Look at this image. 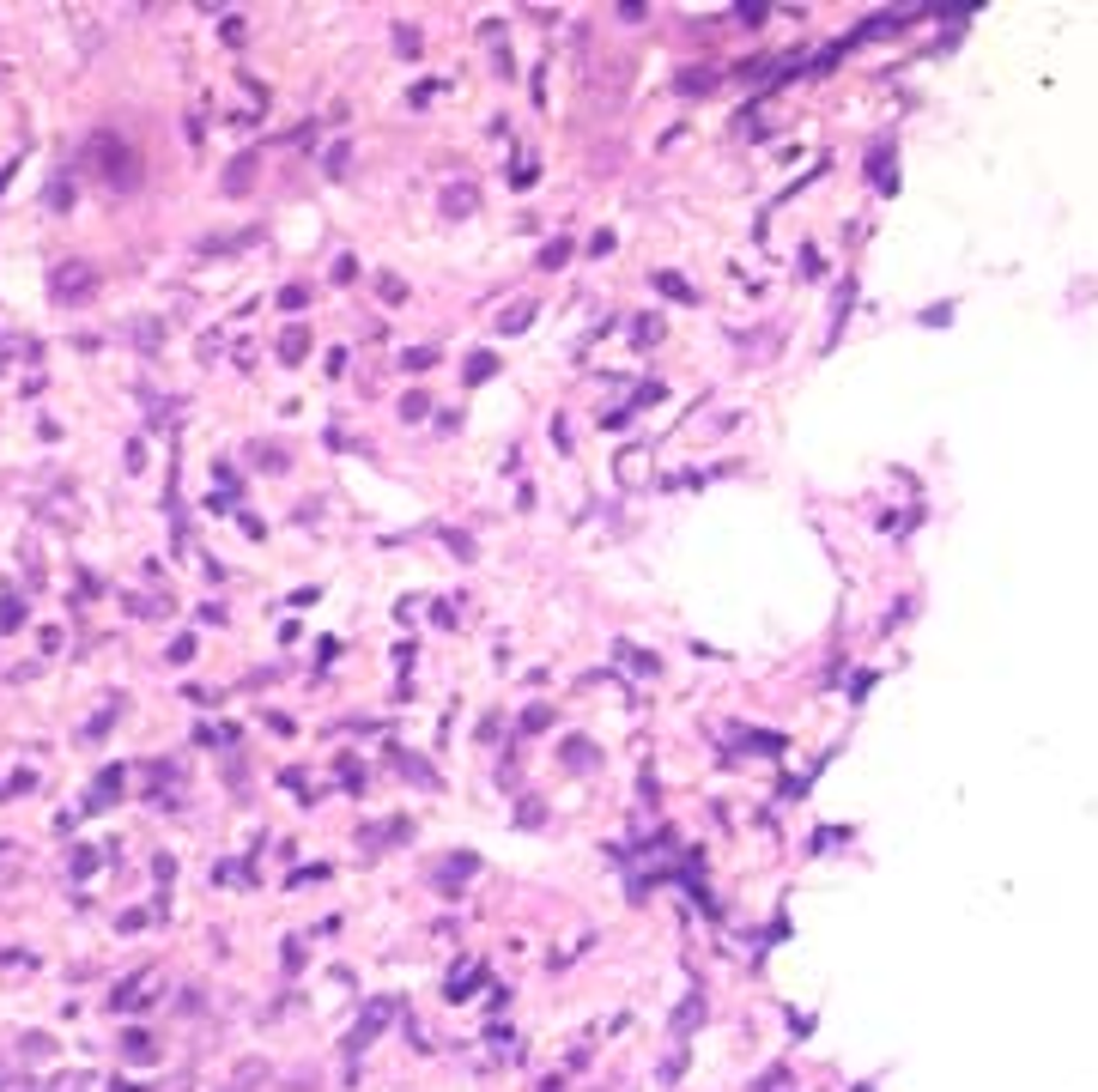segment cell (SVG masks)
I'll return each instance as SVG.
<instances>
[{
    "label": "cell",
    "mask_w": 1098,
    "mask_h": 1092,
    "mask_svg": "<svg viewBox=\"0 0 1098 1092\" xmlns=\"http://www.w3.org/2000/svg\"><path fill=\"white\" fill-rule=\"evenodd\" d=\"M55 291H61V298H79V291H91V273L61 267V273H55Z\"/></svg>",
    "instance_id": "cell-1"
},
{
    "label": "cell",
    "mask_w": 1098,
    "mask_h": 1092,
    "mask_svg": "<svg viewBox=\"0 0 1098 1092\" xmlns=\"http://www.w3.org/2000/svg\"><path fill=\"white\" fill-rule=\"evenodd\" d=\"M529 322H534V310H529V304H516V310L504 316V334H516V328H529Z\"/></svg>",
    "instance_id": "cell-2"
},
{
    "label": "cell",
    "mask_w": 1098,
    "mask_h": 1092,
    "mask_svg": "<svg viewBox=\"0 0 1098 1092\" xmlns=\"http://www.w3.org/2000/svg\"><path fill=\"white\" fill-rule=\"evenodd\" d=\"M492 364H498L492 352H473V358H468V377H473V382H479V377H492Z\"/></svg>",
    "instance_id": "cell-3"
},
{
    "label": "cell",
    "mask_w": 1098,
    "mask_h": 1092,
    "mask_svg": "<svg viewBox=\"0 0 1098 1092\" xmlns=\"http://www.w3.org/2000/svg\"><path fill=\"white\" fill-rule=\"evenodd\" d=\"M249 170H256V165H249V158H237V165H231V176H225V189H243V182H249Z\"/></svg>",
    "instance_id": "cell-4"
},
{
    "label": "cell",
    "mask_w": 1098,
    "mask_h": 1092,
    "mask_svg": "<svg viewBox=\"0 0 1098 1092\" xmlns=\"http://www.w3.org/2000/svg\"><path fill=\"white\" fill-rule=\"evenodd\" d=\"M468 200H473L468 189H449V195H443V207H449V213H468Z\"/></svg>",
    "instance_id": "cell-5"
}]
</instances>
